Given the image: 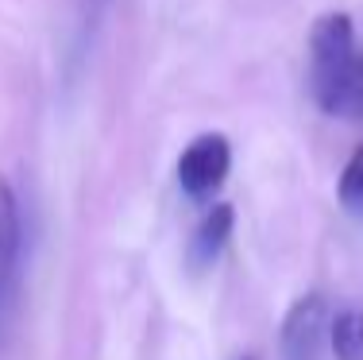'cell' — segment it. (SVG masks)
Here are the masks:
<instances>
[{"label":"cell","instance_id":"6da1fadb","mask_svg":"<svg viewBox=\"0 0 363 360\" xmlns=\"http://www.w3.org/2000/svg\"><path fill=\"white\" fill-rule=\"evenodd\" d=\"M356 58V31L344 12H328L309 31V93L313 101L344 78Z\"/></svg>","mask_w":363,"mask_h":360},{"label":"cell","instance_id":"7a4b0ae2","mask_svg":"<svg viewBox=\"0 0 363 360\" xmlns=\"http://www.w3.org/2000/svg\"><path fill=\"white\" fill-rule=\"evenodd\" d=\"M20 283H23V225L20 202L4 175H0V341L12 329L20 310Z\"/></svg>","mask_w":363,"mask_h":360},{"label":"cell","instance_id":"3957f363","mask_svg":"<svg viewBox=\"0 0 363 360\" xmlns=\"http://www.w3.org/2000/svg\"><path fill=\"white\" fill-rule=\"evenodd\" d=\"M228 167H232L228 136L205 132L178 156V186L189 194V198H209L213 190H220Z\"/></svg>","mask_w":363,"mask_h":360},{"label":"cell","instance_id":"277c9868","mask_svg":"<svg viewBox=\"0 0 363 360\" xmlns=\"http://www.w3.org/2000/svg\"><path fill=\"white\" fill-rule=\"evenodd\" d=\"M328 333V310L321 295H301L298 302L286 310L279 333L282 360H317Z\"/></svg>","mask_w":363,"mask_h":360},{"label":"cell","instance_id":"5b68a950","mask_svg":"<svg viewBox=\"0 0 363 360\" xmlns=\"http://www.w3.org/2000/svg\"><path fill=\"white\" fill-rule=\"evenodd\" d=\"M232 225H236V209H232V205H224V202L213 205V209L201 217L194 240H189V260H194L197 268H209V263L224 252V244H228Z\"/></svg>","mask_w":363,"mask_h":360},{"label":"cell","instance_id":"8992f818","mask_svg":"<svg viewBox=\"0 0 363 360\" xmlns=\"http://www.w3.org/2000/svg\"><path fill=\"white\" fill-rule=\"evenodd\" d=\"M317 105L325 109L328 116H352V120H363V55L356 50L352 66L344 70V78L325 93L317 97Z\"/></svg>","mask_w":363,"mask_h":360},{"label":"cell","instance_id":"52a82bcc","mask_svg":"<svg viewBox=\"0 0 363 360\" xmlns=\"http://www.w3.org/2000/svg\"><path fill=\"white\" fill-rule=\"evenodd\" d=\"M336 360H363V310H340L328 322Z\"/></svg>","mask_w":363,"mask_h":360},{"label":"cell","instance_id":"ba28073f","mask_svg":"<svg viewBox=\"0 0 363 360\" xmlns=\"http://www.w3.org/2000/svg\"><path fill=\"white\" fill-rule=\"evenodd\" d=\"M336 194H340V202L348 205V209H363V143L348 156V163H344V175H340V182H336Z\"/></svg>","mask_w":363,"mask_h":360},{"label":"cell","instance_id":"9c48e42d","mask_svg":"<svg viewBox=\"0 0 363 360\" xmlns=\"http://www.w3.org/2000/svg\"><path fill=\"white\" fill-rule=\"evenodd\" d=\"M244 360H252V356H244Z\"/></svg>","mask_w":363,"mask_h":360}]
</instances>
